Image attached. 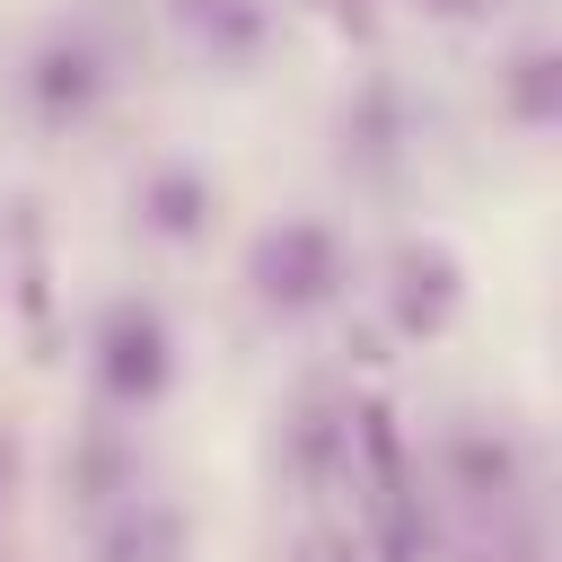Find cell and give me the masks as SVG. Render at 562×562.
Wrapping results in <instances>:
<instances>
[{
  "mask_svg": "<svg viewBox=\"0 0 562 562\" xmlns=\"http://www.w3.org/2000/svg\"><path fill=\"white\" fill-rule=\"evenodd\" d=\"M246 281H255V299L272 307V316H316V307H334L342 299V281H351V246H342V228L334 220H272L255 246H246Z\"/></svg>",
  "mask_w": 562,
  "mask_h": 562,
  "instance_id": "cell-1",
  "label": "cell"
},
{
  "mask_svg": "<svg viewBox=\"0 0 562 562\" xmlns=\"http://www.w3.org/2000/svg\"><path fill=\"white\" fill-rule=\"evenodd\" d=\"M88 360H97V395H105L114 413H149V404H167V386H176V334H167V307L140 299V290L105 299V316H97V334H88Z\"/></svg>",
  "mask_w": 562,
  "mask_h": 562,
  "instance_id": "cell-2",
  "label": "cell"
},
{
  "mask_svg": "<svg viewBox=\"0 0 562 562\" xmlns=\"http://www.w3.org/2000/svg\"><path fill=\"white\" fill-rule=\"evenodd\" d=\"M114 70H105V44L79 35V26H53L35 53H26V114L44 132H79L97 105H105Z\"/></svg>",
  "mask_w": 562,
  "mask_h": 562,
  "instance_id": "cell-3",
  "label": "cell"
},
{
  "mask_svg": "<svg viewBox=\"0 0 562 562\" xmlns=\"http://www.w3.org/2000/svg\"><path fill=\"white\" fill-rule=\"evenodd\" d=\"M457 299H465V263H457L439 237H413V246H395V263H386V307H395V325H404L413 342L448 334Z\"/></svg>",
  "mask_w": 562,
  "mask_h": 562,
  "instance_id": "cell-4",
  "label": "cell"
},
{
  "mask_svg": "<svg viewBox=\"0 0 562 562\" xmlns=\"http://www.w3.org/2000/svg\"><path fill=\"white\" fill-rule=\"evenodd\" d=\"M88 562H193V518L167 492H123L114 509H97Z\"/></svg>",
  "mask_w": 562,
  "mask_h": 562,
  "instance_id": "cell-5",
  "label": "cell"
},
{
  "mask_svg": "<svg viewBox=\"0 0 562 562\" xmlns=\"http://www.w3.org/2000/svg\"><path fill=\"white\" fill-rule=\"evenodd\" d=\"M132 211H140V228H149V237H167V246H193V237H211L220 184H211L193 158H158V167L132 184Z\"/></svg>",
  "mask_w": 562,
  "mask_h": 562,
  "instance_id": "cell-6",
  "label": "cell"
},
{
  "mask_svg": "<svg viewBox=\"0 0 562 562\" xmlns=\"http://www.w3.org/2000/svg\"><path fill=\"white\" fill-rule=\"evenodd\" d=\"M439 474H448V492H465V501H509L518 474H527V457H518V439H509L501 422H448Z\"/></svg>",
  "mask_w": 562,
  "mask_h": 562,
  "instance_id": "cell-7",
  "label": "cell"
},
{
  "mask_svg": "<svg viewBox=\"0 0 562 562\" xmlns=\"http://www.w3.org/2000/svg\"><path fill=\"white\" fill-rule=\"evenodd\" d=\"M176 18L193 35V53L220 61V70H246L272 44V0H176Z\"/></svg>",
  "mask_w": 562,
  "mask_h": 562,
  "instance_id": "cell-8",
  "label": "cell"
},
{
  "mask_svg": "<svg viewBox=\"0 0 562 562\" xmlns=\"http://www.w3.org/2000/svg\"><path fill=\"white\" fill-rule=\"evenodd\" d=\"M61 483H70V501H79V509H114L123 492H140V448H132L114 422H97V430L70 448Z\"/></svg>",
  "mask_w": 562,
  "mask_h": 562,
  "instance_id": "cell-9",
  "label": "cell"
},
{
  "mask_svg": "<svg viewBox=\"0 0 562 562\" xmlns=\"http://www.w3.org/2000/svg\"><path fill=\"white\" fill-rule=\"evenodd\" d=\"M509 105H518V123H553V53H518Z\"/></svg>",
  "mask_w": 562,
  "mask_h": 562,
  "instance_id": "cell-10",
  "label": "cell"
},
{
  "mask_svg": "<svg viewBox=\"0 0 562 562\" xmlns=\"http://www.w3.org/2000/svg\"><path fill=\"white\" fill-rule=\"evenodd\" d=\"M307 562H360L351 536H307Z\"/></svg>",
  "mask_w": 562,
  "mask_h": 562,
  "instance_id": "cell-11",
  "label": "cell"
},
{
  "mask_svg": "<svg viewBox=\"0 0 562 562\" xmlns=\"http://www.w3.org/2000/svg\"><path fill=\"white\" fill-rule=\"evenodd\" d=\"M430 18H483V9H501V0H422Z\"/></svg>",
  "mask_w": 562,
  "mask_h": 562,
  "instance_id": "cell-12",
  "label": "cell"
},
{
  "mask_svg": "<svg viewBox=\"0 0 562 562\" xmlns=\"http://www.w3.org/2000/svg\"><path fill=\"white\" fill-rule=\"evenodd\" d=\"M9 465H18V448H9V439H0V501H9Z\"/></svg>",
  "mask_w": 562,
  "mask_h": 562,
  "instance_id": "cell-13",
  "label": "cell"
}]
</instances>
